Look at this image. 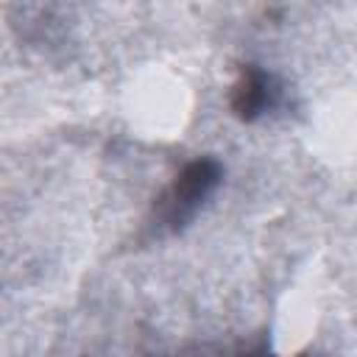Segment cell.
Masks as SVG:
<instances>
[{"label":"cell","mask_w":357,"mask_h":357,"mask_svg":"<svg viewBox=\"0 0 357 357\" xmlns=\"http://www.w3.org/2000/svg\"><path fill=\"white\" fill-rule=\"evenodd\" d=\"M218 165L215 162H192L178 178L176 184L165 192L162 198V209L159 218L162 223H167L170 229H178L184 220L192 218V212L201 206V201L212 192V187L218 184Z\"/></svg>","instance_id":"1"},{"label":"cell","mask_w":357,"mask_h":357,"mask_svg":"<svg viewBox=\"0 0 357 357\" xmlns=\"http://www.w3.org/2000/svg\"><path fill=\"white\" fill-rule=\"evenodd\" d=\"M265 106H271V86L262 73H248L243 81L234 86V109L243 117L259 114Z\"/></svg>","instance_id":"2"}]
</instances>
